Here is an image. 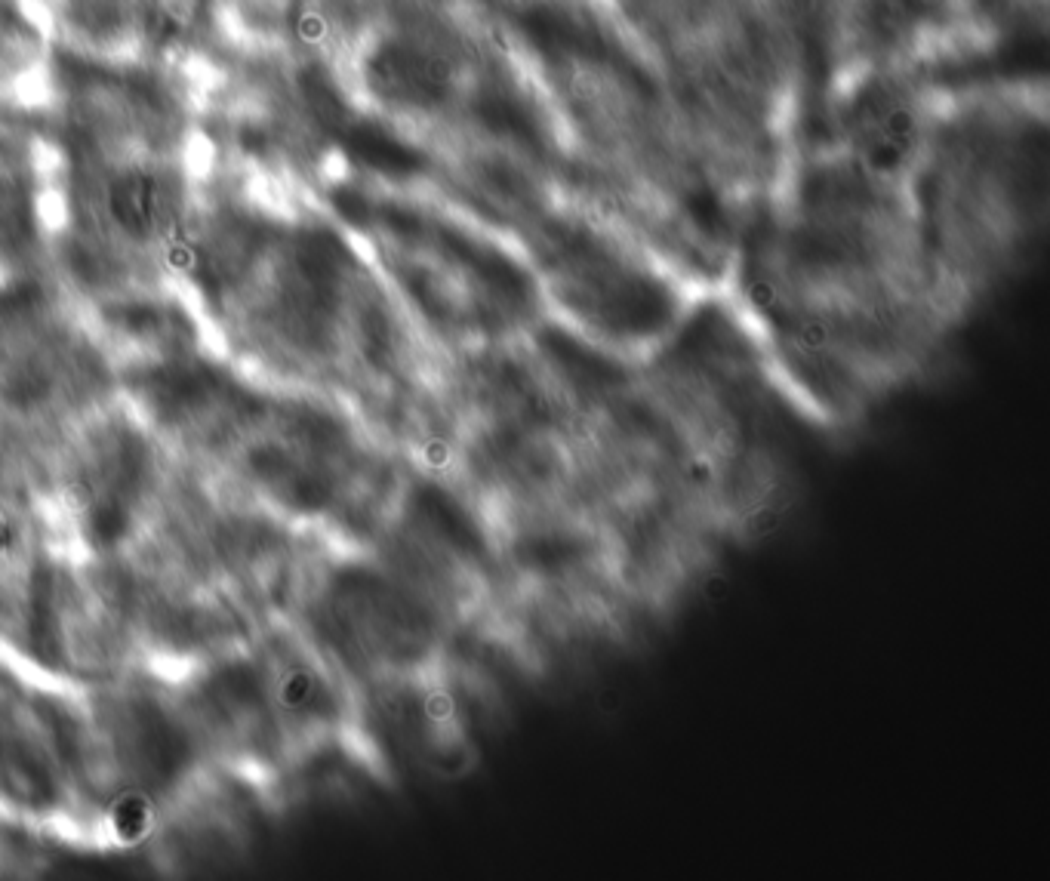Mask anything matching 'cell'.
Here are the masks:
<instances>
[{
    "label": "cell",
    "instance_id": "6da1fadb",
    "mask_svg": "<svg viewBox=\"0 0 1050 881\" xmlns=\"http://www.w3.org/2000/svg\"><path fill=\"white\" fill-rule=\"evenodd\" d=\"M724 299L807 426L850 429L924 376L967 318L912 179L804 145L733 238Z\"/></svg>",
    "mask_w": 1050,
    "mask_h": 881
},
{
    "label": "cell",
    "instance_id": "7a4b0ae2",
    "mask_svg": "<svg viewBox=\"0 0 1050 881\" xmlns=\"http://www.w3.org/2000/svg\"><path fill=\"white\" fill-rule=\"evenodd\" d=\"M570 364L582 524L616 592L647 626L669 617L736 543L706 478L638 392L632 361L570 336Z\"/></svg>",
    "mask_w": 1050,
    "mask_h": 881
},
{
    "label": "cell",
    "instance_id": "3957f363",
    "mask_svg": "<svg viewBox=\"0 0 1050 881\" xmlns=\"http://www.w3.org/2000/svg\"><path fill=\"white\" fill-rule=\"evenodd\" d=\"M592 13L678 111L743 225L801 133V71L776 0H592Z\"/></svg>",
    "mask_w": 1050,
    "mask_h": 881
},
{
    "label": "cell",
    "instance_id": "277c9868",
    "mask_svg": "<svg viewBox=\"0 0 1050 881\" xmlns=\"http://www.w3.org/2000/svg\"><path fill=\"white\" fill-rule=\"evenodd\" d=\"M632 379L706 478L736 546L780 521L795 484L789 423L804 419L721 290L632 361Z\"/></svg>",
    "mask_w": 1050,
    "mask_h": 881
},
{
    "label": "cell",
    "instance_id": "5b68a950",
    "mask_svg": "<svg viewBox=\"0 0 1050 881\" xmlns=\"http://www.w3.org/2000/svg\"><path fill=\"white\" fill-rule=\"evenodd\" d=\"M937 275L967 315L1026 262L1047 213L1044 93H949L912 173Z\"/></svg>",
    "mask_w": 1050,
    "mask_h": 881
},
{
    "label": "cell",
    "instance_id": "8992f818",
    "mask_svg": "<svg viewBox=\"0 0 1050 881\" xmlns=\"http://www.w3.org/2000/svg\"><path fill=\"white\" fill-rule=\"evenodd\" d=\"M524 259L546 318L607 358L638 361L712 290L582 204L558 182L499 232Z\"/></svg>",
    "mask_w": 1050,
    "mask_h": 881
},
{
    "label": "cell",
    "instance_id": "52a82bcc",
    "mask_svg": "<svg viewBox=\"0 0 1050 881\" xmlns=\"http://www.w3.org/2000/svg\"><path fill=\"white\" fill-rule=\"evenodd\" d=\"M382 238V272L441 346L472 349L549 324L518 250L496 228L444 201L348 198Z\"/></svg>",
    "mask_w": 1050,
    "mask_h": 881
},
{
    "label": "cell",
    "instance_id": "ba28073f",
    "mask_svg": "<svg viewBox=\"0 0 1050 881\" xmlns=\"http://www.w3.org/2000/svg\"><path fill=\"white\" fill-rule=\"evenodd\" d=\"M364 552L429 614L465 654H502L505 617L496 564L447 493L413 472Z\"/></svg>",
    "mask_w": 1050,
    "mask_h": 881
}]
</instances>
